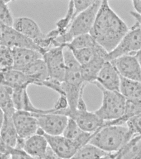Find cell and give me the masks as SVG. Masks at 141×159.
<instances>
[{
    "label": "cell",
    "instance_id": "3",
    "mask_svg": "<svg viewBox=\"0 0 141 159\" xmlns=\"http://www.w3.org/2000/svg\"><path fill=\"white\" fill-rule=\"evenodd\" d=\"M102 1H95L88 8L77 15L73 20L68 32L64 35L57 37V43L60 45L65 46L75 37L90 33L93 27Z\"/></svg>",
    "mask_w": 141,
    "mask_h": 159
},
{
    "label": "cell",
    "instance_id": "10",
    "mask_svg": "<svg viewBox=\"0 0 141 159\" xmlns=\"http://www.w3.org/2000/svg\"><path fill=\"white\" fill-rule=\"evenodd\" d=\"M121 77L141 82V66L135 55H127L111 61Z\"/></svg>",
    "mask_w": 141,
    "mask_h": 159
},
{
    "label": "cell",
    "instance_id": "19",
    "mask_svg": "<svg viewBox=\"0 0 141 159\" xmlns=\"http://www.w3.org/2000/svg\"><path fill=\"white\" fill-rule=\"evenodd\" d=\"M23 72L35 85L42 86L43 83L50 78L47 67L43 58L36 61Z\"/></svg>",
    "mask_w": 141,
    "mask_h": 159
},
{
    "label": "cell",
    "instance_id": "24",
    "mask_svg": "<svg viewBox=\"0 0 141 159\" xmlns=\"http://www.w3.org/2000/svg\"><path fill=\"white\" fill-rule=\"evenodd\" d=\"M120 93L127 100L141 101V82L121 77Z\"/></svg>",
    "mask_w": 141,
    "mask_h": 159
},
{
    "label": "cell",
    "instance_id": "7",
    "mask_svg": "<svg viewBox=\"0 0 141 159\" xmlns=\"http://www.w3.org/2000/svg\"><path fill=\"white\" fill-rule=\"evenodd\" d=\"M1 45L13 49L15 48H26L35 50L43 56L42 51L30 39L22 34L13 27L1 24Z\"/></svg>",
    "mask_w": 141,
    "mask_h": 159
},
{
    "label": "cell",
    "instance_id": "16",
    "mask_svg": "<svg viewBox=\"0 0 141 159\" xmlns=\"http://www.w3.org/2000/svg\"><path fill=\"white\" fill-rule=\"evenodd\" d=\"M13 52V69L23 71L38 60L43 58V55L35 50L26 48H15Z\"/></svg>",
    "mask_w": 141,
    "mask_h": 159
},
{
    "label": "cell",
    "instance_id": "5",
    "mask_svg": "<svg viewBox=\"0 0 141 159\" xmlns=\"http://www.w3.org/2000/svg\"><path fill=\"white\" fill-rule=\"evenodd\" d=\"M141 49V28L136 22L123 37L117 47L108 54L106 61L122 56L135 55Z\"/></svg>",
    "mask_w": 141,
    "mask_h": 159
},
{
    "label": "cell",
    "instance_id": "26",
    "mask_svg": "<svg viewBox=\"0 0 141 159\" xmlns=\"http://www.w3.org/2000/svg\"><path fill=\"white\" fill-rule=\"evenodd\" d=\"M13 89L7 86L1 84L0 88V107L1 110L7 116H13L16 110L13 99Z\"/></svg>",
    "mask_w": 141,
    "mask_h": 159
},
{
    "label": "cell",
    "instance_id": "15",
    "mask_svg": "<svg viewBox=\"0 0 141 159\" xmlns=\"http://www.w3.org/2000/svg\"><path fill=\"white\" fill-rule=\"evenodd\" d=\"M28 87L13 89V99L16 111H23L33 114L52 112V109H42L34 106L32 103L27 91Z\"/></svg>",
    "mask_w": 141,
    "mask_h": 159
},
{
    "label": "cell",
    "instance_id": "12",
    "mask_svg": "<svg viewBox=\"0 0 141 159\" xmlns=\"http://www.w3.org/2000/svg\"><path fill=\"white\" fill-rule=\"evenodd\" d=\"M121 76L111 61H106L94 84L106 90L120 92Z\"/></svg>",
    "mask_w": 141,
    "mask_h": 159
},
{
    "label": "cell",
    "instance_id": "14",
    "mask_svg": "<svg viewBox=\"0 0 141 159\" xmlns=\"http://www.w3.org/2000/svg\"><path fill=\"white\" fill-rule=\"evenodd\" d=\"M13 27L35 43L45 35L38 24L29 17L15 18Z\"/></svg>",
    "mask_w": 141,
    "mask_h": 159
},
{
    "label": "cell",
    "instance_id": "9",
    "mask_svg": "<svg viewBox=\"0 0 141 159\" xmlns=\"http://www.w3.org/2000/svg\"><path fill=\"white\" fill-rule=\"evenodd\" d=\"M13 122L20 139H28L36 134L39 127L37 120L33 113L16 111L13 116Z\"/></svg>",
    "mask_w": 141,
    "mask_h": 159
},
{
    "label": "cell",
    "instance_id": "27",
    "mask_svg": "<svg viewBox=\"0 0 141 159\" xmlns=\"http://www.w3.org/2000/svg\"><path fill=\"white\" fill-rule=\"evenodd\" d=\"M74 18L73 1H69L67 11L65 16L58 20L55 24V29L59 36L64 35L68 30Z\"/></svg>",
    "mask_w": 141,
    "mask_h": 159
},
{
    "label": "cell",
    "instance_id": "35",
    "mask_svg": "<svg viewBox=\"0 0 141 159\" xmlns=\"http://www.w3.org/2000/svg\"><path fill=\"white\" fill-rule=\"evenodd\" d=\"M38 159H61L49 146L46 152L42 157Z\"/></svg>",
    "mask_w": 141,
    "mask_h": 159
},
{
    "label": "cell",
    "instance_id": "25",
    "mask_svg": "<svg viewBox=\"0 0 141 159\" xmlns=\"http://www.w3.org/2000/svg\"><path fill=\"white\" fill-rule=\"evenodd\" d=\"M120 159H141V135L134 136L119 151Z\"/></svg>",
    "mask_w": 141,
    "mask_h": 159
},
{
    "label": "cell",
    "instance_id": "22",
    "mask_svg": "<svg viewBox=\"0 0 141 159\" xmlns=\"http://www.w3.org/2000/svg\"><path fill=\"white\" fill-rule=\"evenodd\" d=\"M19 136L16 130L13 116L4 114V118L1 122V141L7 146L15 148Z\"/></svg>",
    "mask_w": 141,
    "mask_h": 159
},
{
    "label": "cell",
    "instance_id": "4",
    "mask_svg": "<svg viewBox=\"0 0 141 159\" xmlns=\"http://www.w3.org/2000/svg\"><path fill=\"white\" fill-rule=\"evenodd\" d=\"M102 93L101 105L95 112L104 121L120 119L124 115L127 100L119 92L106 90L96 86Z\"/></svg>",
    "mask_w": 141,
    "mask_h": 159
},
{
    "label": "cell",
    "instance_id": "17",
    "mask_svg": "<svg viewBox=\"0 0 141 159\" xmlns=\"http://www.w3.org/2000/svg\"><path fill=\"white\" fill-rule=\"evenodd\" d=\"M1 84L15 89L33 84L31 80L21 71L13 69L1 73Z\"/></svg>",
    "mask_w": 141,
    "mask_h": 159
},
{
    "label": "cell",
    "instance_id": "32",
    "mask_svg": "<svg viewBox=\"0 0 141 159\" xmlns=\"http://www.w3.org/2000/svg\"><path fill=\"white\" fill-rule=\"evenodd\" d=\"M94 1H73L75 18L79 14L88 8Z\"/></svg>",
    "mask_w": 141,
    "mask_h": 159
},
{
    "label": "cell",
    "instance_id": "29",
    "mask_svg": "<svg viewBox=\"0 0 141 159\" xmlns=\"http://www.w3.org/2000/svg\"><path fill=\"white\" fill-rule=\"evenodd\" d=\"M14 59L13 50L5 46L1 45L0 70L1 73L13 69Z\"/></svg>",
    "mask_w": 141,
    "mask_h": 159
},
{
    "label": "cell",
    "instance_id": "36",
    "mask_svg": "<svg viewBox=\"0 0 141 159\" xmlns=\"http://www.w3.org/2000/svg\"><path fill=\"white\" fill-rule=\"evenodd\" d=\"M132 4L135 12L141 16V1H132Z\"/></svg>",
    "mask_w": 141,
    "mask_h": 159
},
{
    "label": "cell",
    "instance_id": "39",
    "mask_svg": "<svg viewBox=\"0 0 141 159\" xmlns=\"http://www.w3.org/2000/svg\"><path fill=\"white\" fill-rule=\"evenodd\" d=\"M10 159H11V158Z\"/></svg>",
    "mask_w": 141,
    "mask_h": 159
},
{
    "label": "cell",
    "instance_id": "18",
    "mask_svg": "<svg viewBox=\"0 0 141 159\" xmlns=\"http://www.w3.org/2000/svg\"><path fill=\"white\" fill-rule=\"evenodd\" d=\"M49 146L45 136L36 134L24 140L23 149L28 155L38 159L45 154Z\"/></svg>",
    "mask_w": 141,
    "mask_h": 159
},
{
    "label": "cell",
    "instance_id": "28",
    "mask_svg": "<svg viewBox=\"0 0 141 159\" xmlns=\"http://www.w3.org/2000/svg\"><path fill=\"white\" fill-rule=\"evenodd\" d=\"M98 43L90 33L80 35L73 39L67 46L72 50L95 48Z\"/></svg>",
    "mask_w": 141,
    "mask_h": 159
},
{
    "label": "cell",
    "instance_id": "33",
    "mask_svg": "<svg viewBox=\"0 0 141 159\" xmlns=\"http://www.w3.org/2000/svg\"><path fill=\"white\" fill-rule=\"evenodd\" d=\"M10 154L11 159H37L28 155L23 149L12 148Z\"/></svg>",
    "mask_w": 141,
    "mask_h": 159
},
{
    "label": "cell",
    "instance_id": "38",
    "mask_svg": "<svg viewBox=\"0 0 141 159\" xmlns=\"http://www.w3.org/2000/svg\"><path fill=\"white\" fill-rule=\"evenodd\" d=\"M116 159H120L119 156V155L118 157H117V158H116Z\"/></svg>",
    "mask_w": 141,
    "mask_h": 159
},
{
    "label": "cell",
    "instance_id": "20",
    "mask_svg": "<svg viewBox=\"0 0 141 159\" xmlns=\"http://www.w3.org/2000/svg\"><path fill=\"white\" fill-rule=\"evenodd\" d=\"M62 135L75 142L80 149L90 143L92 134L83 131L75 120L69 118Z\"/></svg>",
    "mask_w": 141,
    "mask_h": 159
},
{
    "label": "cell",
    "instance_id": "34",
    "mask_svg": "<svg viewBox=\"0 0 141 159\" xmlns=\"http://www.w3.org/2000/svg\"><path fill=\"white\" fill-rule=\"evenodd\" d=\"M69 107L68 102L66 97L63 95H60V97L56 101L53 109L55 110V111L53 113L62 111L65 110Z\"/></svg>",
    "mask_w": 141,
    "mask_h": 159
},
{
    "label": "cell",
    "instance_id": "2",
    "mask_svg": "<svg viewBox=\"0 0 141 159\" xmlns=\"http://www.w3.org/2000/svg\"><path fill=\"white\" fill-rule=\"evenodd\" d=\"M133 137L127 126L104 125L93 133L89 143L106 152L115 153L119 151Z\"/></svg>",
    "mask_w": 141,
    "mask_h": 159
},
{
    "label": "cell",
    "instance_id": "23",
    "mask_svg": "<svg viewBox=\"0 0 141 159\" xmlns=\"http://www.w3.org/2000/svg\"><path fill=\"white\" fill-rule=\"evenodd\" d=\"M106 61L104 57L98 55L90 63L82 66V73L84 82L87 84H93L95 83Z\"/></svg>",
    "mask_w": 141,
    "mask_h": 159
},
{
    "label": "cell",
    "instance_id": "6",
    "mask_svg": "<svg viewBox=\"0 0 141 159\" xmlns=\"http://www.w3.org/2000/svg\"><path fill=\"white\" fill-rule=\"evenodd\" d=\"M64 47H54L43 55V59L47 67L50 79L61 83L65 80L66 72L64 53Z\"/></svg>",
    "mask_w": 141,
    "mask_h": 159
},
{
    "label": "cell",
    "instance_id": "21",
    "mask_svg": "<svg viewBox=\"0 0 141 159\" xmlns=\"http://www.w3.org/2000/svg\"><path fill=\"white\" fill-rule=\"evenodd\" d=\"M119 152H106L90 143L80 148L70 159H116Z\"/></svg>",
    "mask_w": 141,
    "mask_h": 159
},
{
    "label": "cell",
    "instance_id": "1",
    "mask_svg": "<svg viewBox=\"0 0 141 159\" xmlns=\"http://www.w3.org/2000/svg\"><path fill=\"white\" fill-rule=\"evenodd\" d=\"M129 29L127 24L111 8L108 1H102L90 34L109 53L116 48Z\"/></svg>",
    "mask_w": 141,
    "mask_h": 159
},
{
    "label": "cell",
    "instance_id": "31",
    "mask_svg": "<svg viewBox=\"0 0 141 159\" xmlns=\"http://www.w3.org/2000/svg\"><path fill=\"white\" fill-rule=\"evenodd\" d=\"M126 124L129 133L132 137L141 135V114L130 118Z\"/></svg>",
    "mask_w": 141,
    "mask_h": 159
},
{
    "label": "cell",
    "instance_id": "8",
    "mask_svg": "<svg viewBox=\"0 0 141 159\" xmlns=\"http://www.w3.org/2000/svg\"><path fill=\"white\" fill-rule=\"evenodd\" d=\"M37 120L39 128L45 134L51 135H62L69 118L55 113L33 114Z\"/></svg>",
    "mask_w": 141,
    "mask_h": 159
},
{
    "label": "cell",
    "instance_id": "37",
    "mask_svg": "<svg viewBox=\"0 0 141 159\" xmlns=\"http://www.w3.org/2000/svg\"><path fill=\"white\" fill-rule=\"evenodd\" d=\"M135 56L141 66V49L135 54Z\"/></svg>",
    "mask_w": 141,
    "mask_h": 159
},
{
    "label": "cell",
    "instance_id": "11",
    "mask_svg": "<svg viewBox=\"0 0 141 159\" xmlns=\"http://www.w3.org/2000/svg\"><path fill=\"white\" fill-rule=\"evenodd\" d=\"M52 150L61 159H70L80 149L77 144L64 135H51L44 134Z\"/></svg>",
    "mask_w": 141,
    "mask_h": 159
},
{
    "label": "cell",
    "instance_id": "30",
    "mask_svg": "<svg viewBox=\"0 0 141 159\" xmlns=\"http://www.w3.org/2000/svg\"><path fill=\"white\" fill-rule=\"evenodd\" d=\"M11 1H0V20L1 24L9 27H13L15 18L8 4Z\"/></svg>",
    "mask_w": 141,
    "mask_h": 159
},
{
    "label": "cell",
    "instance_id": "13",
    "mask_svg": "<svg viewBox=\"0 0 141 159\" xmlns=\"http://www.w3.org/2000/svg\"><path fill=\"white\" fill-rule=\"evenodd\" d=\"M69 118L75 120L83 131L91 134L103 126L104 123L95 111H89L87 109L84 110L77 109Z\"/></svg>",
    "mask_w": 141,
    "mask_h": 159
}]
</instances>
